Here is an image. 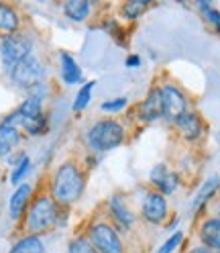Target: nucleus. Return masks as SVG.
<instances>
[{
    "label": "nucleus",
    "instance_id": "obj_37",
    "mask_svg": "<svg viewBox=\"0 0 220 253\" xmlns=\"http://www.w3.org/2000/svg\"><path fill=\"white\" fill-rule=\"evenodd\" d=\"M218 253H220V251H218Z\"/></svg>",
    "mask_w": 220,
    "mask_h": 253
},
{
    "label": "nucleus",
    "instance_id": "obj_14",
    "mask_svg": "<svg viewBox=\"0 0 220 253\" xmlns=\"http://www.w3.org/2000/svg\"><path fill=\"white\" fill-rule=\"evenodd\" d=\"M57 68L59 78L64 86H82L84 84V72L77 59L70 51H59L57 53Z\"/></svg>",
    "mask_w": 220,
    "mask_h": 253
},
{
    "label": "nucleus",
    "instance_id": "obj_18",
    "mask_svg": "<svg viewBox=\"0 0 220 253\" xmlns=\"http://www.w3.org/2000/svg\"><path fill=\"white\" fill-rule=\"evenodd\" d=\"M218 188H220V176H216V173H214V176H210L206 182L198 188L196 196L192 198V211L196 214H200V211L206 209V204L216 196Z\"/></svg>",
    "mask_w": 220,
    "mask_h": 253
},
{
    "label": "nucleus",
    "instance_id": "obj_24",
    "mask_svg": "<svg viewBox=\"0 0 220 253\" xmlns=\"http://www.w3.org/2000/svg\"><path fill=\"white\" fill-rule=\"evenodd\" d=\"M31 169H33V162H31V157H29V153H27L17 166L10 168V176H8L10 184H12L14 188L21 186V184L27 180V176L31 173Z\"/></svg>",
    "mask_w": 220,
    "mask_h": 253
},
{
    "label": "nucleus",
    "instance_id": "obj_21",
    "mask_svg": "<svg viewBox=\"0 0 220 253\" xmlns=\"http://www.w3.org/2000/svg\"><path fill=\"white\" fill-rule=\"evenodd\" d=\"M14 110L19 113L21 119H37V117H41V115L47 113V110H45V102H41L39 98H33V96H25Z\"/></svg>",
    "mask_w": 220,
    "mask_h": 253
},
{
    "label": "nucleus",
    "instance_id": "obj_15",
    "mask_svg": "<svg viewBox=\"0 0 220 253\" xmlns=\"http://www.w3.org/2000/svg\"><path fill=\"white\" fill-rule=\"evenodd\" d=\"M23 31V14L17 4L0 2V39Z\"/></svg>",
    "mask_w": 220,
    "mask_h": 253
},
{
    "label": "nucleus",
    "instance_id": "obj_5",
    "mask_svg": "<svg viewBox=\"0 0 220 253\" xmlns=\"http://www.w3.org/2000/svg\"><path fill=\"white\" fill-rule=\"evenodd\" d=\"M84 233L98 253H127V245L122 241L120 231L106 218L88 223Z\"/></svg>",
    "mask_w": 220,
    "mask_h": 253
},
{
    "label": "nucleus",
    "instance_id": "obj_16",
    "mask_svg": "<svg viewBox=\"0 0 220 253\" xmlns=\"http://www.w3.org/2000/svg\"><path fill=\"white\" fill-rule=\"evenodd\" d=\"M200 245L212 249L214 253L220 251V216H206L198 227Z\"/></svg>",
    "mask_w": 220,
    "mask_h": 253
},
{
    "label": "nucleus",
    "instance_id": "obj_17",
    "mask_svg": "<svg viewBox=\"0 0 220 253\" xmlns=\"http://www.w3.org/2000/svg\"><path fill=\"white\" fill-rule=\"evenodd\" d=\"M23 139H25V135L17 126H12L0 119V157H2V160H6L10 153H14L21 147Z\"/></svg>",
    "mask_w": 220,
    "mask_h": 253
},
{
    "label": "nucleus",
    "instance_id": "obj_23",
    "mask_svg": "<svg viewBox=\"0 0 220 253\" xmlns=\"http://www.w3.org/2000/svg\"><path fill=\"white\" fill-rule=\"evenodd\" d=\"M149 6H151L149 0H129V2L120 4V17L124 21H137L143 17Z\"/></svg>",
    "mask_w": 220,
    "mask_h": 253
},
{
    "label": "nucleus",
    "instance_id": "obj_12",
    "mask_svg": "<svg viewBox=\"0 0 220 253\" xmlns=\"http://www.w3.org/2000/svg\"><path fill=\"white\" fill-rule=\"evenodd\" d=\"M176 131L178 135L187 141V143H196V141H200L204 135H206V123H204V119L200 117V113H196V110H187L185 115H182L176 123Z\"/></svg>",
    "mask_w": 220,
    "mask_h": 253
},
{
    "label": "nucleus",
    "instance_id": "obj_30",
    "mask_svg": "<svg viewBox=\"0 0 220 253\" xmlns=\"http://www.w3.org/2000/svg\"><path fill=\"white\" fill-rule=\"evenodd\" d=\"M124 66H127L129 70H135V68H139V66H141V57H139V55H135V53L127 55V59H124Z\"/></svg>",
    "mask_w": 220,
    "mask_h": 253
},
{
    "label": "nucleus",
    "instance_id": "obj_32",
    "mask_svg": "<svg viewBox=\"0 0 220 253\" xmlns=\"http://www.w3.org/2000/svg\"><path fill=\"white\" fill-rule=\"evenodd\" d=\"M178 223H180V218H178V216H174V220H169V223H167V231L174 233V229L178 227Z\"/></svg>",
    "mask_w": 220,
    "mask_h": 253
},
{
    "label": "nucleus",
    "instance_id": "obj_27",
    "mask_svg": "<svg viewBox=\"0 0 220 253\" xmlns=\"http://www.w3.org/2000/svg\"><path fill=\"white\" fill-rule=\"evenodd\" d=\"M129 106V98L127 96H116V98H108L100 104V110L102 113H108V115H118L122 113L124 108Z\"/></svg>",
    "mask_w": 220,
    "mask_h": 253
},
{
    "label": "nucleus",
    "instance_id": "obj_22",
    "mask_svg": "<svg viewBox=\"0 0 220 253\" xmlns=\"http://www.w3.org/2000/svg\"><path fill=\"white\" fill-rule=\"evenodd\" d=\"M94 88H96V80H88V82H84V84L80 86V90H77L75 98H73V102H72V110H73V113L80 115V113H84V110L90 106Z\"/></svg>",
    "mask_w": 220,
    "mask_h": 253
},
{
    "label": "nucleus",
    "instance_id": "obj_28",
    "mask_svg": "<svg viewBox=\"0 0 220 253\" xmlns=\"http://www.w3.org/2000/svg\"><path fill=\"white\" fill-rule=\"evenodd\" d=\"M51 94H53V86H51L49 80H45V82L33 86L31 90H27V92H25V96H33V98H39L41 102H47V100L51 98Z\"/></svg>",
    "mask_w": 220,
    "mask_h": 253
},
{
    "label": "nucleus",
    "instance_id": "obj_35",
    "mask_svg": "<svg viewBox=\"0 0 220 253\" xmlns=\"http://www.w3.org/2000/svg\"><path fill=\"white\" fill-rule=\"evenodd\" d=\"M2 162H4V160H2V157H0V164H2Z\"/></svg>",
    "mask_w": 220,
    "mask_h": 253
},
{
    "label": "nucleus",
    "instance_id": "obj_34",
    "mask_svg": "<svg viewBox=\"0 0 220 253\" xmlns=\"http://www.w3.org/2000/svg\"><path fill=\"white\" fill-rule=\"evenodd\" d=\"M216 216H220V198H218V202H216Z\"/></svg>",
    "mask_w": 220,
    "mask_h": 253
},
{
    "label": "nucleus",
    "instance_id": "obj_26",
    "mask_svg": "<svg viewBox=\"0 0 220 253\" xmlns=\"http://www.w3.org/2000/svg\"><path fill=\"white\" fill-rule=\"evenodd\" d=\"M66 253H98L94 249V245L90 243V239L86 237V233H77L68 241Z\"/></svg>",
    "mask_w": 220,
    "mask_h": 253
},
{
    "label": "nucleus",
    "instance_id": "obj_29",
    "mask_svg": "<svg viewBox=\"0 0 220 253\" xmlns=\"http://www.w3.org/2000/svg\"><path fill=\"white\" fill-rule=\"evenodd\" d=\"M183 241V233L182 231H176V233H171L169 235V239L163 241V245L157 247V253H174Z\"/></svg>",
    "mask_w": 220,
    "mask_h": 253
},
{
    "label": "nucleus",
    "instance_id": "obj_4",
    "mask_svg": "<svg viewBox=\"0 0 220 253\" xmlns=\"http://www.w3.org/2000/svg\"><path fill=\"white\" fill-rule=\"evenodd\" d=\"M4 76H6V80H8V84L12 88H17L21 92H27L33 86L45 82L47 76H49V70H47L45 61L37 53H33V55L25 57L23 61L14 63L8 72H4Z\"/></svg>",
    "mask_w": 220,
    "mask_h": 253
},
{
    "label": "nucleus",
    "instance_id": "obj_3",
    "mask_svg": "<svg viewBox=\"0 0 220 253\" xmlns=\"http://www.w3.org/2000/svg\"><path fill=\"white\" fill-rule=\"evenodd\" d=\"M127 141V126L114 117L94 121L86 131V147L90 153L104 155Z\"/></svg>",
    "mask_w": 220,
    "mask_h": 253
},
{
    "label": "nucleus",
    "instance_id": "obj_6",
    "mask_svg": "<svg viewBox=\"0 0 220 253\" xmlns=\"http://www.w3.org/2000/svg\"><path fill=\"white\" fill-rule=\"evenodd\" d=\"M35 53V37L29 31H19L14 35L0 39V61H2V70L8 72L14 63L23 61L25 57Z\"/></svg>",
    "mask_w": 220,
    "mask_h": 253
},
{
    "label": "nucleus",
    "instance_id": "obj_11",
    "mask_svg": "<svg viewBox=\"0 0 220 253\" xmlns=\"http://www.w3.org/2000/svg\"><path fill=\"white\" fill-rule=\"evenodd\" d=\"M106 212H108V220L112 223L118 231H131L135 225V214L129 209V204L124 202V198L120 194H112L106 200Z\"/></svg>",
    "mask_w": 220,
    "mask_h": 253
},
{
    "label": "nucleus",
    "instance_id": "obj_19",
    "mask_svg": "<svg viewBox=\"0 0 220 253\" xmlns=\"http://www.w3.org/2000/svg\"><path fill=\"white\" fill-rule=\"evenodd\" d=\"M61 12L64 17L70 21V23H75V25H82L90 19L92 14V4L88 0H66L61 4Z\"/></svg>",
    "mask_w": 220,
    "mask_h": 253
},
{
    "label": "nucleus",
    "instance_id": "obj_36",
    "mask_svg": "<svg viewBox=\"0 0 220 253\" xmlns=\"http://www.w3.org/2000/svg\"><path fill=\"white\" fill-rule=\"evenodd\" d=\"M218 139H220V135H218Z\"/></svg>",
    "mask_w": 220,
    "mask_h": 253
},
{
    "label": "nucleus",
    "instance_id": "obj_20",
    "mask_svg": "<svg viewBox=\"0 0 220 253\" xmlns=\"http://www.w3.org/2000/svg\"><path fill=\"white\" fill-rule=\"evenodd\" d=\"M8 253H47L45 241L39 235H19L8 247Z\"/></svg>",
    "mask_w": 220,
    "mask_h": 253
},
{
    "label": "nucleus",
    "instance_id": "obj_9",
    "mask_svg": "<svg viewBox=\"0 0 220 253\" xmlns=\"http://www.w3.org/2000/svg\"><path fill=\"white\" fill-rule=\"evenodd\" d=\"M149 184L153 190L161 192L163 196H169L180 188V173L171 169L165 162H159L149 171Z\"/></svg>",
    "mask_w": 220,
    "mask_h": 253
},
{
    "label": "nucleus",
    "instance_id": "obj_31",
    "mask_svg": "<svg viewBox=\"0 0 220 253\" xmlns=\"http://www.w3.org/2000/svg\"><path fill=\"white\" fill-rule=\"evenodd\" d=\"M187 253H214V251L208 249V247H204V245H196V247H192Z\"/></svg>",
    "mask_w": 220,
    "mask_h": 253
},
{
    "label": "nucleus",
    "instance_id": "obj_13",
    "mask_svg": "<svg viewBox=\"0 0 220 253\" xmlns=\"http://www.w3.org/2000/svg\"><path fill=\"white\" fill-rule=\"evenodd\" d=\"M33 196H35V186L31 182H23L21 186H17L12 190V194L8 198V218L14 225L21 223V218L25 216Z\"/></svg>",
    "mask_w": 220,
    "mask_h": 253
},
{
    "label": "nucleus",
    "instance_id": "obj_25",
    "mask_svg": "<svg viewBox=\"0 0 220 253\" xmlns=\"http://www.w3.org/2000/svg\"><path fill=\"white\" fill-rule=\"evenodd\" d=\"M196 8L200 10L202 19L206 21V23L216 31V33L220 35V10H218V8H214L210 2H204V0L196 2Z\"/></svg>",
    "mask_w": 220,
    "mask_h": 253
},
{
    "label": "nucleus",
    "instance_id": "obj_10",
    "mask_svg": "<svg viewBox=\"0 0 220 253\" xmlns=\"http://www.w3.org/2000/svg\"><path fill=\"white\" fill-rule=\"evenodd\" d=\"M135 119L141 125H153V123L163 119V106H161L159 86L153 88L147 96L135 106Z\"/></svg>",
    "mask_w": 220,
    "mask_h": 253
},
{
    "label": "nucleus",
    "instance_id": "obj_8",
    "mask_svg": "<svg viewBox=\"0 0 220 253\" xmlns=\"http://www.w3.org/2000/svg\"><path fill=\"white\" fill-rule=\"evenodd\" d=\"M141 218L145 223L159 227L169 218V202L167 196H163L157 190H149V192L143 196V202H141Z\"/></svg>",
    "mask_w": 220,
    "mask_h": 253
},
{
    "label": "nucleus",
    "instance_id": "obj_2",
    "mask_svg": "<svg viewBox=\"0 0 220 253\" xmlns=\"http://www.w3.org/2000/svg\"><path fill=\"white\" fill-rule=\"evenodd\" d=\"M88 173L82 168V164L68 157V160L59 162L51 173L49 180H47V192L51 194V198L59 204L61 209H72L77 202L82 200L84 192H86V180Z\"/></svg>",
    "mask_w": 220,
    "mask_h": 253
},
{
    "label": "nucleus",
    "instance_id": "obj_1",
    "mask_svg": "<svg viewBox=\"0 0 220 253\" xmlns=\"http://www.w3.org/2000/svg\"><path fill=\"white\" fill-rule=\"evenodd\" d=\"M70 211L61 209L59 204L51 198V194L45 190H37L33 200H31L29 209L25 212V216L21 218L19 227V235H47L55 229L66 227L68 223Z\"/></svg>",
    "mask_w": 220,
    "mask_h": 253
},
{
    "label": "nucleus",
    "instance_id": "obj_7",
    "mask_svg": "<svg viewBox=\"0 0 220 253\" xmlns=\"http://www.w3.org/2000/svg\"><path fill=\"white\" fill-rule=\"evenodd\" d=\"M161 92V106H163V121L174 125L182 115H185L187 110H192L190 106V98L187 94L171 82H165L163 86H159Z\"/></svg>",
    "mask_w": 220,
    "mask_h": 253
},
{
    "label": "nucleus",
    "instance_id": "obj_33",
    "mask_svg": "<svg viewBox=\"0 0 220 253\" xmlns=\"http://www.w3.org/2000/svg\"><path fill=\"white\" fill-rule=\"evenodd\" d=\"M4 180H6V178H4V173H2V169H0V186H2V184H4Z\"/></svg>",
    "mask_w": 220,
    "mask_h": 253
}]
</instances>
